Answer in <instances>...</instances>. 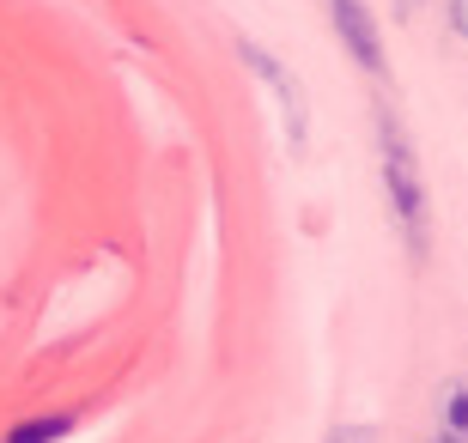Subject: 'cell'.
Masks as SVG:
<instances>
[{
    "mask_svg": "<svg viewBox=\"0 0 468 443\" xmlns=\"http://www.w3.org/2000/svg\"><path fill=\"white\" fill-rule=\"evenodd\" d=\"M335 25H341V37H347L353 61H359L365 73H383V43H378V25H371V13H365L359 0H335Z\"/></svg>",
    "mask_w": 468,
    "mask_h": 443,
    "instance_id": "cell-3",
    "label": "cell"
},
{
    "mask_svg": "<svg viewBox=\"0 0 468 443\" xmlns=\"http://www.w3.org/2000/svg\"><path fill=\"white\" fill-rule=\"evenodd\" d=\"M68 431V419H37V426H18L6 443H49V438H61Z\"/></svg>",
    "mask_w": 468,
    "mask_h": 443,
    "instance_id": "cell-5",
    "label": "cell"
},
{
    "mask_svg": "<svg viewBox=\"0 0 468 443\" xmlns=\"http://www.w3.org/2000/svg\"><path fill=\"white\" fill-rule=\"evenodd\" d=\"M438 443H468V389L451 383L444 395V419H438Z\"/></svg>",
    "mask_w": 468,
    "mask_h": 443,
    "instance_id": "cell-4",
    "label": "cell"
},
{
    "mask_svg": "<svg viewBox=\"0 0 468 443\" xmlns=\"http://www.w3.org/2000/svg\"><path fill=\"white\" fill-rule=\"evenodd\" d=\"M378 146H383V188H389V206H396L408 243H426V188H420V164H414V146L401 134V121L383 116L378 121Z\"/></svg>",
    "mask_w": 468,
    "mask_h": 443,
    "instance_id": "cell-1",
    "label": "cell"
},
{
    "mask_svg": "<svg viewBox=\"0 0 468 443\" xmlns=\"http://www.w3.org/2000/svg\"><path fill=\"white\" fill-rule=\"evenodd\" d=\"M329 443H371V431H365V426H347V431H335Z\"/></svg>",
    "mask_w": 468,
    "mask_h": 443,
    "instance_id": "cell-6",
    "label": "cell"
},
{
    "mask_svg": "<svg viewBox=\"0 0 468 443\" xmlns=\"http://www.w3.org/2000/svg\"><path fill=\"white\" fill-rule=\"evenodd\" d=\"M243 68L261 73V86H268V98L280 103V128H286V140L292 146H304V128H311V110H304V91H298V79L286 68H280L268 49H256V43H243Z\"/></svg>",
    "mask_w": 468,
    "mask_h": 443,
    "instance_id": "cell-2",
    "label": "cell"
},
{
    "mask_svg": "<svg viewBox=\"0 0 468 443\" xmlns=\"http://www.w3.org/2000/svg\"><path fill=\"white\" fill-rule=\"evenodd\" d=\"M451 25H456V31L468 37V0H451Z\"/></svg>",
    "mask_w": 468,
    "mask_h": 443,
    "instance_id": "cell-7",
    "label": "cell"
}]
</instances>
